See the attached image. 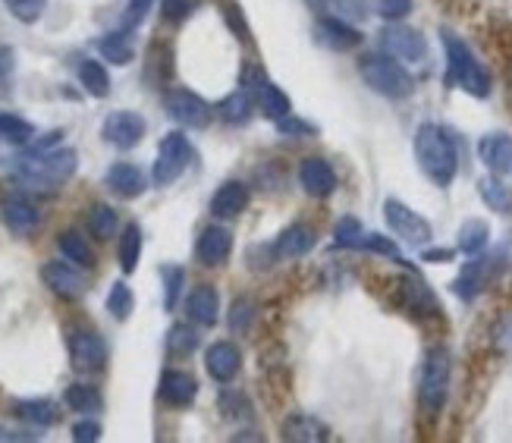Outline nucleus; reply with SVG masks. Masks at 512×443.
<instances>
[{
	"mask_svg": "<svg viewBox=\"0 0 512 443\" xmlns=\"http://www.w3.org/2000/svg\"><path fill=\"white\" fill-rule=\"evenodd\" d=\"M415 161L434 186H453L459 173V148L450 129L440 123H421L415 132Z\"/></svg>",
	"mask_w": 512,
	"mask_h": 443,
	"instance_id": "nucleus-1",
	"label": "nucleus"
},
{
	"mask_svg": "<svg viewBox=\"0 0 512 443\" xmlns=\"http://www.w3.org/2000/svg\"><path fill=\"white\" fill-rule=\"evenodd\" d=\"M76 167H79V154L73 148L26 151L16 164V180L38 192H54L73 180Z\"/></svg>",
	"mask_w": 512,
	"mask_h": 443,
	"instance_id": "nucleus-2",
	"label": "nucleus"
},
{
	"mask_svg": "<svg viewBox=\"0 0 512 443\" xmlns=\"http://www.w3.org/2000/svg\"><path fill=\"white\" fill-rule=\"evenodd\" d=\"M440 41H443V57H447V85L450 88H462L465 95L472 98H487L494 88V79L491 73L484 70V63L475 57V51L465 44L459 35H453L450 29L440 32Z\"/></svg>",
	"mask_w": 512,
	"mask_h": 443,
	"instance_id": "nucleus-3",
	"label": "nucleus"
},
{
	"mask_svg": "<svg viewBox=\"0 0 512 443\" xmlns=\"http://www.w3.org/2000/svg\"><path fill=\"white\" fill-rule=\"evenodd\" d=\"M450 381H453V362L443 346H431L425 352V362L418 371V403L428 415H440L450 400Z\"/></svg>",
	"mask_w": 512,
	"mask_h": 443,
	"instance_id": "nucleus-4",
	"label": "nucleus"
},
{
	"mask_svg": "<svg viewBox=\"0 0 512 443\" xmlns=\"http://www.w3.org/2000/svg\"><path fill=\"white\" fill-rule=\"evenodd\" d=\"M359 73L365 79V85L371 92L393 98V101H403L415 92V79L412 73L403 66V60H396L390 54H368L359 60Z\"/></svg>",
	"mask_w": 512,
	"mask_h": 443,
	"instance_id": "nucleus-5",
	"label": "nucleus"
},
{
	"mask_svg": "<svg viewBox=\"0 0 512 443\" xmlns=\"http://www.w3.org/2000/svg\"><path fill=\"white\" fill-rule=\"evenodd\" d=\"M503 268H506V252L503 249H497L491 255L478 252V255H472V261L465 264V268L459 271V277L453 280V293L462 302H475L487 290V286H491L503 274Z\"/></svg>",
	"mask_w": 512,
	"mask_h": 443,
	"instance_id": "nucleus-6",
	"label": "nucleus"
},
{
	"mask_svg": "<svg viewBox=\"0 0 512 443\" xmlns=\"http://www.w3.org/2000/svg\"><path fill=\"white\" fill-rule=\"evenodd\" d=\"M384 220H387L390 233L396 239H403L406 246H412V249H425L428 242L434 239L431 220H425L418 211H412L406 202H399V198H387V202H384Z\"/></svg>",
	"mask_w": 512,
	"mask_h": 443,
	"instance_id": "nucleus-7",
	"label": "nucleus"
},
{
	"mask_svg": "<svg viewBox=\"0 0 512 443\" xmlns=\"http://www.w3.org/2000/svg\"><path fill=\"white\" fill-rule=\"evenodd\" d=\"M189 164H192V145L186 139V132H167L158 145V158H154V167H151L154 186L176 183Z\"/></svg>",
	"mask_w": 512,
	"mask_h": 443,
	"instance_id": "nucleus-8",
	"label": "nucleus"
},
{
	"mask_svg": "<svg viewBox=\"0 0 512 443\" xmlns=\"http://www.w3.org/2000/svg\"><path fill=\"white\" fill-rule=\"evenodd\" d=\"M164 107H167V114L186 129H208L214 117L211 104L202 95H195L192 88H170Z\"/></svg>",
	"mask_w": 512,
	"mask_h": 443,
	"instance_id": "nucleus-9",
	"label": "nucleus"
},
{
	"mask_svg": "<svg viewBox=\"0 0 512 443\" xmlns=\"http://www.w3.org/2000/svg\"><path fill=\"white\" fill-rule=\"evenodd\" d=\"M145 117L136 114V110H114V114L104 117V126H101V136L107 145H114L120 151H129L136 148L142 139H145Z\"/></svg>",
	"mask_w": 512,
	"mask_h": 443,
	"instance_id": "nucleus-10",
	"label": "nucleus"
},
{
	"mask_svg": "<svg viewBox=\"0 0 512 443\" xmlns=\"http://www.w3.org/2000/svg\"><path fill=\"white\" fill-rule=\"evenodd\" d=\"M70 365L79 374H98L107 365V343L95 330H76L70 337Z\"/></svg>",
	"mask_w": 512,
	"mask_h": 443,
	"instance_id": "nucleus-11",
	"label": "nucleus"
},
{
	"mask_svg": "<svg viewBox=\"0 0 512 443\" xmlns=\"http://www.w3.org/2000/svg\"><path fill=\"white\" fill-rule=\"evenodd\" d=\"M381 44H384V51L396 60H403V63H421L428 57V41L425 35H421L418 29H409V26H387L384 35H381Z\"/></svg>",
	"mask_w": 512,
	"mask_h": 443,
	"instance_id": "nucleus-12",
	"label": "nucleus"
},
{
	"mask_svg": "<svg viewBox=\"0 0 512 443\" xmlns=\"http://www.w3.org/2000/svg\"><path fill=\"white\" fill-rule=\"evenodd\" d=\"M399 302H403V308L418 318V321H431V318H440V302L434 296L431 286L421 280L418 274L399 280Z\"/></svg>",
	"mask_w": 512,
	"mask_h": 443,
	"instance_id": "nucleus-13",
	"label": "nucleus"
},
{
	"mask_svg": "<svg viewBox=\"0 0 512 443\" xmlns=\"http://www.w3.org/2000/svg\"><path fill=\"white\" fill-rule=\"evenodd\" d=\"M41 280H44V286L54 293V296H60V299H66V302H73V299H79L85 290H88V283H85V277L76 271V264L73 261H48L41 268Z\"/></svg>",
	"mask_w": 512,
	"mask_h": 443,
	"instance_id": "nucleus-14",
	"label": "nucleus"
},
{
	"mask_svg": "<svg viewBox=\"0 0 512 443\" xmlns=\"http://www.w3.org/2000/svg\"><path fill=\"white\" fill-rule=\"evenodd\" d=\"M0 217H4L7 230L16 236H32L41 224V214H38L35 202H29V198L19 192L4 195V202H0Z\"/></svg>",
	"mask_w": 512,
	"mask_h": 443,
	"instance_id": "nucleus-15",
	"label": "nucleus"
},
{
	"mask_svg": "<svg viewBox=\"0 0 512 443\" xmlns=\"http://www.w3.org/2000/svg\"><path fill=\"white\" fill-rule=\"evenodd\" d=\"M478 158L494 176H512V136L509 132H487L478 142Z\"/></svg>",
	"mask_w": 512,
	"mask_h": 443,
	"instance_id": "nucleus-16",
	"label": "nucleus"
},
{
	"mask_svg": "<svg viewBox=\"0 0 512 443\" xmlns=\"http://www.w3.org/2000/svg\"><path fill=\"white\" fill-rule=\"evenodd\" d=\"M205 368H208V374H211V378H214L217 384H230V381H236V374H239V368H242V356H239L236 343H230V340H217V343H211L208 352H205Z\"/></svg>",
	"mask_w": 512,
	"mask_h": 443,
	"instance_id": "nucleus-17",
	"label": "nucleus"
},
{
	"mask_svg": "<svg viewBox=\"0 0 512 443\" xmlns=\"http://www.w3.org/2000/svg\"><path fill=\"white\" fill-rule=\"evenodd\" d=\"M299 183L311 198H327L337 192V170H333L324 158H305L299 167Z\"/></svg>",
	"mask_w": 512,
	"mask_h": 443,
	"instance_id": "nucleus-18",
	"label": "nucleus"
},
{
	"mask_svg": "<svg viewBox=\"0 0 512 443\" xmlns=\"http://www.w3.org/2000/svg\"><path fill=\"white\" fill-rule=\"evenodd\" d=\"M233 252V233L227 227H205L202 236L195 242V258L205 264V268H217L224 264Z\"/></svg>",
	"mask_w": 512,
	"mask_h": 443,
	"instance_id": "nucleus-19",
	"label": "nucleus"
},
{
	"mask_svg": "<svg viewBox=\"0 0 512 443\" xmlns=\"http://www.w3.org/2000/svg\"><path fill=\"white\" fill-rule=\"evenodd\" d=\"M318 41L327 44L330 51H355L365 41V35L343 16H324L318 22Z\"/></svg>",
	"mask_w": 512,
	"mask_h": 443,
	"instance_id": "nucleus-20",
	"label": "nucleus"
},
{
	"mask_svg": "<svg viewBox=\"0 0 512 443\" xmlns=\"http://www.w3.org/2000/svg\"><path fill=\"white\" fill-rule=\"evenodd\" d=\"M186 315L198 327H214L217 324V318H220V296H217L214 286H208V283L195 286V290L186 296Z\"/></svg>",
	"mask_w": 512,
	"mask_h": 443,
	"instance_id": "nucleus-21",
	"label": "nucleus"
},
{
	"mask_svg": "<svg viewBox=\"0 0 512 443\" xmlns=\"http://www.w3.org/2000/svg\"><path fill=\"white\" fill-rule=\"evenodd\" d=\"M104 186L114 192L117 198H139L148 189L145 173L136 164H126V161L114 164L104 173Z\"/></svg>",
	"mask_w": 512,
	"mask_h": 443,
	"instance_id": "nucleus-22",
	"label": "nucleus"
},
{
	"mask_svg": "<svg viewBox=\"0 0 512 443\" xmlns=\"http://www.w3.org/2000/svg\"><path fill=\"white\" fill-rule=\"evenodd\" d=\"M315 230H311L308 224H293V227H286L277 242H274V255L283 258V261H293V258H305L311 249H315Z\"/></svg>",
	"mask_w": 512,
	"mask_h": 443,
	"instance_id": "nucleus-23",
	"label": "nucleus"
},
{
	"mask_svg": "<svg viewBox=\"0 0 512 443\" xmlns=\"http://www.w3.org/2000/svg\"><path fill=\"white\" fill-rule=\"evenodd\" d=\"M198 396V381L186 371H164L161 378V400L173 409H186Z\"/></svg>",
	"mask_w": 512,
	"mask_h": 443,
	"instance_id": "nucleus-24",
	"label": "nucleus"
},
{
	"mask_svg": "<svg viewBox=\"0 0 512 443\" xmlns=\"http://www.w3.org/2000/svg\"><path fill=\"white\" fill-rule=\"evenodd\" d=\"M246 208H249V186L239 180H227L211 198V214L224 217V220L239 217Z\"/></svg>",
	"mask_w": 512,
	"mask_h": 443,
	"instance_id": "nucleus-25",
	"label": "nucleus"
},
{
	"mask_svg": "<svg viewBox=\"0 0 512 443\" xmlns=\"http://www.w3.org/2000/svg\"><path fill=\"white\" fill-rule=\"evenodd\" d=\"M255 107H261V114H264L267 120H274V123L293 114V101H289V95L283 92L280 85L267 82V79L258 85V92H255Z\"/></svg>",
	"mask_w": 512,
	"mask_h": 443,
	"instance_id": "nucleus-26",
	"label": "nucleus"
},
{
	"mask_svg": "<svg viewBox=\"0 0 512 443\" xmlns=\"http://www.w3.org/2000/svg\"><path fill=\"white\" fill-rule=\"evenodd\" d=\"M98 54H101L104 60H110L114 66L132 63V57H136V44H132V32H126V29L107 32L104 38H98Z\"/></svg>",
	"mask_w": 512,
	"mask_h": 443,
	"instance_id": "nucleus-27",
	"label": "nucleus"
},
{
	"mask_svg": "<svg viewBox=\"0 0 512 443\" xmlns=\"http://www.w3.org/2000/svg\"><path fill=\"white\" fill-rule=\"evenodd\" d=\"M252 107H255V95L249 92V88H236L233 95H227L217 104V117L230 126H242V123H249Z\"/></svg>",
	"mask_w": 512,
	"mask_h": 443,
	"instance_id": "nucleus-28",
	"label": "nucleus"
},
{
	"mask_svg": "<svg viewBox=\"0 0 512 443\" xmlns=\"http://www.w3.org/2000/svg\"><path fill=\"white\" fill-rule=\"evenodd\" d=\"M57 249L66 261H73L76 268H95V252L79 230H63L57 236Z\"/></svg>",
	"mask_w": 512,
	"mask_h": 443,
	"instance_id": "nucleus-29",
	"label": "nucleus"
},
{
	"mask_svg": "<svg viewBox=\"0 0 512 443\" xmlns=\"http://www.w3.org/2000/svg\"><path fill=\"white\" fill-rule=\"evenodd\" d=\"M478 195H481V202L497 214L512 211V189L503 183V176H484V180H478Z\"/></svg>",
	"mask_w": 512,
	"mask_h": 443,
	"instance_id": "nucleus-30",
	"label": "nucleus"
},
{
	"mask_svg": "<svg viewBox=\"0 0 512 443\" xmlns=\"http://www.w3.org/2000/svg\"><path fill=\"white\" fill-rule=\"evenodd\" d=\"M76 76H79V85L92 98H107L110 95V73L104 70L101 60H82Z\"/></svg>",
	"mask_w": 512,
	"mask_h": 443,
	"instance_id": "nucleus-31",
	"label": "nucleus"
},
{
	"mask_svg": "<svg viewBox=\"0 0 512 443\" xmlns=\"http://www.w3.org/2000/svg\"><path fill=\"white\" fill-rule=\"evenodd\" d=\"M63 403H66V409H73V412L92 415V412L104 409V396L92 384H70L63 393Z\"/></svg>",
	"mask_w": 512,
	"mask_h": 443,
	"instance_id": "nucleus-32",
	"label": "nucleus"
},
{
	"mask_svg": "<svg viewBox=\"0 0 512 443\" xmlns=\"http://www.w3.org/2000/svg\"><path fill=\"white\" fill-rule=\"evenodd\" d=\"M487 242H491V227H487V220H481V217L465 220L462 230H459V252L478 255L487 249Z\"/></svg>",
	"mask_w": 512,
	"mask_h": 443,
	"instance_id": "nucleus-33",
	"label": "nucleus"
},
{
	"mask_svg": "<svg viewBox=\"0 0 512 443\" xmlns=\"http://www.w3.org/2000/svg\"><path fill=\"white\" fill-rule=\"evenodd\" d=\"M117 258H120L123 274H132L139 268V258H142V227L139 224H126V230L120 233Z\"/></svg>",
	"mask_w": 512,
	"mask_h": 443,
	"instance_id": "nucleus-34",
	"label": "nucleus"
},
{
	"mask_svg": "<svg viewBox=\"0 0 512 443\" xmlns=\"http://www.w3.org/2000/svg\"><path fill=\"white\" fill-rule=\"evenodd\" d=\"M13 412L16 418H22V422H29L35 428H51L57 422V409L51 400H19Z\"/></svg>",
	"mask_w": 512,
	"mask_h": 443,
	"instance_id": "nucleus-35",
	"label": "nucleus"
},
{
	"mask_svg": "<svg viewBox=\"0 0 512 443\" xmlns=\"http://www.w3.org/2000/svg\"><path fill=\"white\" fill-rule=\"evenodd\" d=\"M283 437L286 440H299V443H318V440H327V428L318 422V418L296 415V418H289V422L283 425Z\"/></svg>",
	"mask_w": 512,
	"mask_h": 443,
	"instance_id": "nucleus-36",
	"label": "nucleus"
},
{
	"mask_svg": "<svg viewBox=\"0 0 512 443\" xmlns=\"http://www.w3.org/2000/svg\"><path fill=\"white\" fill-rule=\"evenodd\" d=\"M0 139L16 148H26L35 139V126L16 114H0Z\"/></svg>",
	"mask_w": 512,
	"mask_h": 443,
	"instance_id": "nucleus-37",
	"label": "nucleus"
},
{
	"mask_svg": "<svg viewBox=\"0 0 512 443\" xmlns=\"http://www.w3.org/2000/svg\"><path fill=\"white\" fill-rule=\"evenodd\" d=\"M359 252H374V255H381V258H390L396 264H403V268H409V261L403 258V249L396 246V242L384 233H371L365 230L362 242H359Z\"/></svg>",
	"mask_w": 512,
	"mask_h": 443,
	"instance_id": "nucleus-38",
	"label": "nucleus"
},
{
	"mask_svg": "<svg viewBox=\"0 0 512 443\" xmlns=\"http://www.w3.org/2000/svg\"><path fill=\"white\" fill-rule=\"evenodd\" d=\"M132 308H136V296H132L126 280H117L114 286H110V293H107V312H110V318H114V321H129Z\"/></svg>",
	"mask_w": 512,
	"mask_h": 443,
	"instance_id": "nucleus-39",
	"label": "nucleus"
},
{
	"mask_svg": "<svg viewBox=\"0 0 512 443\" xmlns=\"http://www.w3.org/2000/svg\"><path fill=\"white\" fill-rule=\"evenodd\" d=\"M198 349V334L189 324H173L170 334H167V352L173 359H186Z\"/></svg>",
	"mask_w": 512,
	"mask_h": 443,
	"instance_id": "nucleus-40",
	"label": "nucleus"
},
{
	"mask_svg": "<svg viewBox=\"0 0 512 443\" xmlns=\"http://www.w3.org/2000/svg\"><path fill=\"white\" fill-rule=\"evenodd\" d=\"M164 274V308L173 312L176 305H180V293H183V283H186V271L180 264H164L161 268Z\"/></svg>",
	"mask_w": 512,
	"mask_h": 443,
	"instance_id": "nucleus-41",
	"label": "nucleus"
},
{
	"mask_svg": "<svg viewBox=\"0 0 512 443\" xmlns=\"http://www.w3.org/2000/svg\"><path fill=\"white\" fill-rule=\"evenodd\" d=\"M88 230L98 239H110L117 233V211L110 205H92V211H88Z\"/></svg>",
	"mask_w": 512,
	"mask_h": 443,
	"instance_id": "nucleus-42",
	"label": "nucleus"
},
{
	"mask_svg": "<svg viewBox=\"0 0 512 443\" xmlns=\"http://www.w3.org/2000/svg\"><path fill=\"white\" fill-rule=\"evenodd\" d=\"M365 236V227L359 224L355 217H343L337 230H333V246L337 249H349V252H359V242Z\"/></svg>",
	"mask_w": 512,
	"mask_h": 443,
	"instance_id": "nucleus-43",
	"label": "nucleus"
},
{
	"mask_svg": "<svg viewBox=\"0 0 512 443\" xmlns=\"http://www.w3.org/2000/svg\"><path fill=\"white\" fill-rule=\"evenodd\" d=\"M198 7V0H161V16L167 22H173V26H180V22H186Z\"/></svg>",
	"mask_w": 512,
	"mask_h": 443,
	"instance_id": "nucleus-44",
	"label": "nucleus"
},
{
	"mask_svg": "<svg viewBox=\"0 0 512 443\" xmlns=\"http://www.w3.org/2000/svg\"><path fill=\"white\" fill-rule=\"evenodd\" d=\"M252 318H255V308L249 299H236L233 308H230V330L233 334H246L252 327Z\"/></svg>",
	"mask_w": 512,
	"mask_h": 443,
	"instance_id": "nucleus-45",
	"label": "nucleus"
},
{
	"mask_svg": "<svg viewBox=\"0 0 512 443\" xmlns=\"http://www.w3.org/2000/svg\"><path fill=\"white\" fill-rule=\"evenodd\" d=\"M4 4L10 7V13H13L19 22H38L48 0H4Z\"/></svg>",
	"mask_w": 512,
	"mask_h": 443,
	"instance_id": "nucleus-46",
	"label": "nucleus"
},
{
	"mask_svg": "<svg viewBox=\"0 0 512 443\" xmlns=\"http://www.w3.org/2000/svg\"><path fill=\"white\" fill-rule=\"evenodd\" d=\"M377 13L387 22H403L412 13V0H377Z\"/></svg>",
	"mask_w": 512,
	"mask_h": 443,
	"instance_id": "nucleus-47",
	"label": "nucleus"
},
{
	"mask_svg": "<svg viewBox=\"0 0 512 443\" xmlns=\"http://www.w3.org/2000/svg\"><path fill=\"white\" fill-rule=\"evenodd\" d=\"M277 132H280V136H315L318 129L311 126V123H305V120H299V117L289 114V117L277 120Z\"/></svg>",
	"mask_w": 512,
	"mask_h": 443,
	"instance_id": "nucleus-48",
	"label": "nucleus"
},
{
	"mask_svg": "<svg viewBox=\"0 0 512 443\" xmlns=\"http://www.w3.org/2000/svg\"><path fill=\"white\" fill-rule=\"evenodd\" d=\"M148 7H151V0H132V4H129V10L123 13V26H120V29H126V32H132V29H136L139 22L145 19Z\"/></svg>",
	"mask_w": 512,
	"mask_h": 443,
	"instance_id": "nucleus-49",
	"label": "nucleus"
},
{
	"mask_svg": "<svg viewBox=\"0 0 512 443\" xmlns=\"http://www.w3.org/2000/svg\"><path fill=\"white\" fill-rule=\"evenodd\" d=\"M73 440L76 443H95V440H101V425L92 422V418H85V422H76L73 425Z\"/></svg>",
	"mask_w": 512,
	"mask_h": 443,
	"instance_id": "nucleus-50",
	"label": "nucleus"
},
{
	"mask_svg": "<svg viewBox=\"0 0 512 443\" xmlns=\"http://www.w3.org/2000/svg\"><path fill=\"white\" fill-rule=\"evenodd\" d=\"M13 66H16V54H13V48H0V79H10Z\"/></svg>",
	"mask_w": 512,
	"mask_h": 443,
	"instance_id": "nucleus-51",
	"label": "nucleus"
},
{
	"mask_svg": "<svg viewBox=\"0 0 512 443\" xmlns=\"http://www.w3.org/2000/svg\"><path fill=\"white\" fill-rule=\"evenodd\" d=\"M453 249H425L421 252V258L425 261H431V264H447V261H453Z\"/></svg>",
	"mask_w": 512,
	"mask_h": 443,
	"instance_id": "nucleus-52",
	"label": "nucleus"
},
{
	"mask_svg": "<svg viewBox=\"0 0 512 443\" xmlns=\"http://www.w3.org/2000/svg\"><path fill=\"white\" fill-rule=\"evenodd\" d=\"M340 4V10H343V16H365V0H337Z\"/></svg>",
	"mask_w": 512,
	"mask_h": 443,
	"instance_id": "nucleus-53",
	"label": "nucleus"
},
{
	"mask_svg": "<svg viewBox=\"0 0 512 443\" xmlns=\"http://www.w3.org/2000/svg\"><path fill=\"white\" fill-rule=\"evenodd\" d=\"M0 440H38V434H16V431L0 428Z\"/></svg>",
	"mask_w": 512,
	"mask_h": 443,
	"instance_id": "nucleus-54",
	"label": "nucleus"
}]
</instances>
